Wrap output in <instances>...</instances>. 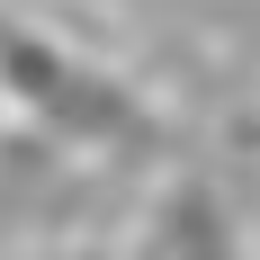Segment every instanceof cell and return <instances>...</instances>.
Here are the masks:
<instances>
[{
    "label": "cell",
    "mask_w": 260,
    "mask_h": 260,
    "mask_svg": "<svg viewBox=\"0 0 260 260\" xmlns=\"http://www.w3.org/2000/svg\"><path fill=\"white\" fill-rule=\"evenodd\" d=\"M0 81H9L45 126H63L72 144H135V135H144V108H135L117 81H99L90 63L36 45L18 27H0Z\"/></svg>",
    "instance_id": "obj_1"
},
{
    "label": "cell",
    "mask_w": 260,
    "mask_h": 260,
    "mask_svg": "<svg viewBox=\"0 0 260 260\" xmlns=\"http://www.w3.org/2000/svg\"><path fill=\"white\" fill-rule=\"evenodd\" d=\"M161 251H171V260H234V224H224V207H215L207 188H180V198H171Z\"/></svg>",
    "instance_id": "obj_2"
}]
</instances>
